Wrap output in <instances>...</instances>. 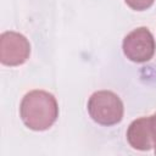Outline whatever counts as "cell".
<instances>
[{"label": "cell", "mask_w": 156, "mask_h": 156, "mask_svg": "<svg viewBox=\"0 0 156 156\" xmlns=\"http://www.w3.org/2000/svg\"><path fill=\"white\" fill-rule=\"evenodd\" d=\"M90 117L101 126H113L123 118V102L118 95L110 90L95 91L88 101Z\"/></svg>", "instance_id": "cell-2"}, {"label": "cell", "mask_w": 156, "mask_h": 156, "mask_svg": "<svg viewBox=\"0 0 156 156\" xmlns=\"http://www.w3.org/2000/svg\"><path fill=\"white\" fill-rule=\"evenodd\" d=\"M124 1L130 9L135 11H144L149 9L154 4L155 0H124Z\"/></svg>", "instance_id": "cell-6"}, {"label": "cell", "mask_w": 156, "mask_h": 156, "mask_svg": "<svg viewBox=\"0 0 156 156\" xmlns=\"http://www.w3.org/2000/svg\"><path fill=\"white\" fill-rule=\"evenodd\" d=\"M20 115L29 129L46 130L58 117V105L52 94L45 90H32L23 96Z\"/></svg>", "instance_id": "cell-1"}, {"label": "cell", "mask_w": 156, "mask_h": 156, "mask_svg": "<svg viewBox=\"0 0 156 156\" xmlns=\"http://www.w3.org/2000/svg\"><path fill=\"white\" fill-rule=\"evenodd\" d=\"M127 140L133 149L140 151H147L154 146L149 117H140L130 123L127 130Z\"/></svg>", "instance_id": "cell-5"}, {"label": "cell", "mask_w": 156, "mask_h": 156, "mask_svg": "<svg viewBox=\"0 0 156 156\" xmlns=\"http://www.w3.org/2000/svg\"><path fill=\"white\" fill-rule=\"evenodd\" d=\"M123 52L133 62H146L152 58L156 49L152 33L146 27H139L123 39Z\"/></svg>", "instance_id": "cell-3"}, {"label": "cell", "mask_w": 156, "mask_h": 156, "mask_svg": "<svg viewBox=\"0 0 156 156\" xmlns=\"http://www.w3.org/2000/svg\"><path fill=\"white\" fill-rule=\"evenodd\" d=\"M30 54L27 38L17 32H5L0 37V61L6 66H20L24 63Z\"/></svg>", "instance_id": "cell-4"}, {"label": "cell", "mask_w": 156, "mask_h": 156, "mask_svg": "<svg viewBox=\"0 0 156 156\" xmlns=\"http://www.w3.org/2000/svg\"><path fill=\"white\" fill-rule=\"evenodd\" d=\"M150 121V130H151V138H152V144L155 147V154H156V113L149 117Z\"/></svg>", "instance_id": "cell-7"}]
</instances>
